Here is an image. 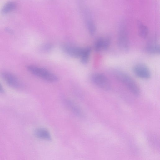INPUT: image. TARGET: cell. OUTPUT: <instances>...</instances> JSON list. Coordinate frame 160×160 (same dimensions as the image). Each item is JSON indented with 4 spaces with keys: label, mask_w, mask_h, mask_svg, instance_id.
Returning a JSON list of instances; mask_svg holds the SVG:
<instances>
[{
    "label": "cell",
    "mask_w": 160,
    "mask_h": 160,
    "mask_svg": "<svg viewBox=\"0 0 160 160\" xmlns=\"http://www.w3.org/2000/svg\"><path fill=\"white\" fill-rule=\"evenodd\" d=\"M115 78L133 94L138 96L140 93L139 87L134 80L128 74L120 70L114 72Z\"/></svg>",
    "instance_id": "1"
},
{
    "label": "cell",
    "mask_w": 160,
    "mask_h": 160,
    "mask_svg": "<svg viewBox=\"0 0 160 160\" xmlns=\"http://www.w3.org/2000/svg\"><path fill=\"white\" fill-rule=\"evenodd\" d=\"M27 68L31 73L45 80L52 82L58 80L56 75L44 68L32 65H28Z\"/></svg>",
    "instance_id": "2"
},
{
    "label": "cell",
    "mask_w": 160,
    "mask_h": 160,
    "mask_svg": "<svg viewBox=\"0 0 160 160\" xmlns=\"http://www.w3.org/2000/svg\"><path fill=\"white\" fill-rule=\"evenodd\" d=\"M92 82L99 88L106 91L110 90L111 84L108 78L104 74L100 73H95L91 77Z\"/></svg>",
    "instance_id": "3"
},
{
    "label": "cell",
    "mask_w": 160,
    "mask_h": 160,
    "mask_svg": "<svg viewBox=\"0 0 160 160\" xmlns=\"http://www.w3.org/2000/svg\"><path fill=\"white\" fill-rule=\"evenodd\" d=\"M125 25L122 24L119 28L118 35V44L121 49L128 51L130 48V42L127 29Z\"/></svg>",
    "instance_id": "4"
},
{
    "label": "cell",
    "mask_w": 160,
    "mask_h": 160,
    "mask_svg": "<svg viewBox=\"0 0 160 160\" xmlns=\"http://www.w3.org/2000/svg\"><path fill=\"white\" fill-rule=\"evenodd\" d=\"M132 70L136 76L142 79H148L151 76V72L149 68L143 64H135L133 67Z\"/></svg>",
    "instance_id": "5"
},
{
    "label": "cell",
    "mask_w": 160,
    "mask_h": 160,
    "mask_svg": "<svg viewBox=\"0 0 160 160\" xmlns=\"http://www.w3.org/2000/svg\"><path fill=\"white\" fill-rule=\"evenodd\" d=\"M4 81L10 86L15 88H20L22 86L19 79L13 74L8 72H4L1 74Z\"/></svg>",
    "instance_id": "6"
},
{
    "label": "cell",
    "mask_w": 160,
    "mask_h": 160,
    "mask_svg": "<svg viewBox=\"0 0 160 160\" xmlns=\"http://www.w3.org/2000/svg\"><path fill=\"white\" fill-rule=\"evenodd\" d=\"M61 48L67 55L74 57H80L83 49V48L67 44H62Z\"/></svg>",
    "instance_id": "7"
},
{
    "label": "cell",
    "mask_w": 160,
    "mask_h": 160,
    "mask_svg": "<svg viewBox=\"0 0 160 160\" xmlns=\"http://www.w3.org/2000/svg\"><path fill=\"white\" fill-rule=\"evenodd\" d=\"M111 40L108 37H100L95 41L94 49L97 52L107 50L109 47Z\"/></svg>",
    "instance_id": "8"
},
{
    "label": "cell",
    "mask_w": 160,
    "mask_h": 160,
    "mask_svg": "<svg viewBox=\"0 0 160 160\" xmlns=\"http://www.w3.org/2000/svg\"><path fill=\"white\" fill-rule=\"evenodd\" d=\"M82 10H83L82 13L85 18V22L87 29L91 35H93L96 31L95 23L88 10L86 8H83Z\"/></svg>",
    "instance_id": "9"
},
{
    "label": "cell",
    "mask_w": 160,
    "mask_h": 160,
    "mask_svg": "<svg viewBox=\"0 0 160 160\" xmlns=\"http://www.w3.org/2000/svg\"><path fill=\"white\" fill-rule=\"evenodd\" d=\"M34 133L36 137L38 138L45 140H51V134L49 131L43 128H38L36 129Z\"/></svg>",
    "instance_id": "10"
},
{
    "label": "cell",
    "mask_w": 160,
    "mask_h": 160,
    "mask_svg": "<svg viewBox=\"0 0 160 160\" xmlns=\"http://www.w3.org/2000/svg\"><path fill=\"white\" fill-rule=\"evenodd\" d=\"M65 102L67 107L75 114L79 116L82 115L80 109L74 102L69 100H66Z\"/></svg>",
    "instance_id": "11"
},
{
    "label": "cell",
    "mask_w": 160,
    "mask_h": 160,
    "mask_svg": "<svg viewBox=\"0 0 160 160\" xmlns=\"http://www.w3.org/2000/svg\"><path fill=\"white\" fill-rule=\"evenodd\" d=\"M160 46L156 43L149 44L145 47L144 50L146 52L151 54H158L160 53Z\"/></svg>",
    "instance_id": "12"
},
{
    "label": "cell",
    "mask_w": 160,
    "mask_h": 160,
    "mask_svg": "<svg viewBox=\"0 0 160 160\" xmlns=\"http://www.w3.org/2000/svg\"><path fill=\"white\" fill-rule=\"evenodd\" d=\"M91 51V48L89 47L83 48L82 53L80 57L81 62L82 63L86 64L88 62Z\"/></svg>",
    "instance_id": "13"
},
{
    "label": "cell",
    "mask_w": 160,
    "mask_h": 160,
    "mask_svg": "<svg viewBox=\"0 0 160 160\" xmlns=\"http://www.w3.org/2000/svg\"><path fill=\"white\" fill-rule=\"evenodd\" d=\"M139 33L140 36L143 38H145L148 36L149 30L147 26L140 21L138 22Z\"/></svg>",
    "instance_id": "14"
},
{
    "label": "cell",
    "mask_w": 160,
    "mask_h": 160,
    "mask_svg": "<svg viewBox=\"0 0 160 160\" xmlns=\"http://www.w3.org/2000/svg\"><path fill=\"white\" fill-rule=\"evenodd\" d=\"M16 4L13 2H9L6 3L2 7L1 12L3 14L8 13L13 10L16 7Z\"/></svg>",
    "instance_id": "15"
},
{
    "label": "cell",
    "mask_w": 160,
    "mask_h": 160,
    "mask_svg": "<svg viewBox=\"0 0 160 160\" xmlns=\"http://www.w3.org/2000/svg\"><path fill=\"white\" fill-rule=\"evenodd\" d=\"M52 45L51 44L46 43L41 46L40 48V50L44 52H48L52 49Z\"/></svg>",
    "instance_id": "16"
},
{
    "label": "cell",
    "mask_w": 160,
    "mask_h": 160,
    "mask_svg": "<svg viewBox=\"0 0 160 160\" xmlns=\"http://www.w3.org/2000/svg\"><path fill=\"white\" fill-rule=\"evenodd\" d=\"M4 92V89L0 83V93H3Z\"/></svg>",
    "instance_id": "17"
}]
</instances>
